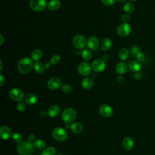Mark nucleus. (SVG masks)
Segmentation results:
<instances>
[{
	"mask_svg": "<svg viewBox=\"0 0 155 155\" xmlns=\"http://www.w3.org/2000/svg\"><path fill=\"white\" fill-rule=\"evenodd\" d=\"M33 67L32 59L29 58H23L19 60L18 64V68L19 71L24 74L29 73Z\"/></svg>",
	"mask_w": 155,
	"mask_h": 155,
	"instance_id": "1",
	"label": "nucleus"
},
{
	"mask_svg": "<svg viewBox=\"0 0 155 155\" xmlns=\"http://www.w3.org/2000/svg\"><path fill=\"white\" fill-rule=\"evenodd\" d=\"M17 151L20 155H31L34 151V146L31 142L24 140L17 146Z\"/></svg>",
	"mask_w": 155,
	"mask_h": 155,
	"instance_id": "2",
	"label": "nucleus"
},
{
	"mask_svg": "<svg viewBox=\"0 0 155 155\" xmlns=\"http://www.w3.org/2000/svg\"><path fill=\"white\" fill-rule=\"evenodd\" d=\"M62 119L66 124L73 122L76 118L77 113L75 110L71 108H68L64 110L62 113Z\"/></svg>",
	"mask_w": 155,
	"mask_h": 155,
	"instance_id": "3",
	"label": "nucleus"
},
{
	"mask_svg": "<svg viewBox=\"0 0 155 155\" xmlns=\"http://www.w3.org/2000/svg\"><path fill=\"white\" fill-rule=\"evenodd\" d=\"M53 137L57 141L64 142L68 137L67 131L61 127H56L52 132Z\"/></svg>",
	"mask_w": 155,
	"mask_h": 155,
	"instance_id": "4",
	"label": "nucleus"
},
{
	"mask_svg": "<svg viewBox=\"0 0 155 155\" xmlns=\"http://www.w3.org/2000/svg\"><path fill=\"white\" fill-rule=\"evenodd\" d=\"M29 5L32 10L41 12L46 8L47 1L46 0H30Z\"/></svg>",
	"mask_w": 155,
	"mask_h": 155,
	"instance_id": "5",
	"label": "nucleus"
},
{
	"mask_svg": "<svg viewBox=\"0 0 155 155\" xmlns=\"http://www.w3.org/2000/svg\"><path fill=\"white\" fill-rule=\"evenodd\" d=\"M73 44L76 48L81 50L86 47L87 41L84 36L82 35H78L73 38Z\"/></svg>",
	"mask_w": 155,
	"mask_h": 155,
	"instance_id": "6",
	"label": "nucleus"
},
{
	"mask_svg": "<svg viewBox=\"0 0 155 155\" xmlns=\"http://www.w3.org/2000/svg\"><path fill=\"white\" fill-rule=\"evenodd\" d=\"M91 65H90L89 63L87 62H82L79 65L78 70L81 76H87L91 73Z\"/></svg>",
	"mask_w": 155,
	"mask_h": 155,
	"instance_id": "7",
	"label": "nucleus"
},
{
	"mask_svg": "<svg viewBox=\"0 0 155 155\" xmlns=\"http://www.w3.org/2000/svg\"><path fill=\"white\" fill-rule=\"evenodd\" d=\"M10 97L15 101H21L24 97V92L19 88H12L9 92Z\"/></svg>",
	"mask_w": 155,
	"mask_h": 155,
	"instance_id": "8",
	"label": "nucleus"
},
{
	"mask_svg": "<svg viewBox=\"0 0 155 155\" xmlns=\"http://www.w3.org/2000/svg\"><path fill=\"white\" fill-rule=\"evenodd\" d=\"M131 31V27L128 23H122L120 24L117 28V34L122 37H125L130 35Z\"/></svg>",
	"mask_w": 155,
	"mask_h": 155,
	"instance_id": "9",
	"label": "nucleus"
},
{
	"mask_svg": "<svg viewBox=\"0 0 155 155\" xmlns=\"http://www.w3.org/2000/svg\"><path fill=\"white\" fill-rule=\"evenodd\" d=\"M105 62L103 59H95L91 64L92 69L96 72H101L105 68Z\"/></svg>",
	"mask_w": 155,
	"mask_h": 155,
	"instance_id": "10",
	"label": "nucleus"
},
{
	"mask_svg": "<svg viewBox=\"0 0 155 155\" xmlns=\"http://www.w3.org/2000/svg\"><path fill=\"white\" fill-rule=\"evenodd\" d=\"M47 87L50 90H55L62 87V81L58 78H52L47 82Z\"/></svg>",
	"mask_w": 155,
	"mask_h": 155,
	"instance_id": "11",
	"label": "nucleus"
},
{
	"mask_svg": "<svg viewBox=\"0 0 155 155\" xmlns=\"http://www.w3.org/2000/svg\"><path fill=\"white\" fill-rule=\"evenodd\" d=\"M100 114L104 117H109L113 115V111L112 108L107 104L102 105L99 108Z\"/></svg>",
	"mask_w": 155,
	"mask_h": 155,
	"instance_id": "12",
	"label": "nucleus"
},
{
	"mask_svg": "<svg viewBox=\"0 0 155 155\" xmlns=\"http://www.w3.org/2000/svg\"><path fill=\"white\" fill-rule=\"evenodd\" d=\"M87 45L92 50H96L99 46V41L97 37L91 36L87 40Z\"/></svg>",
	"mask_w": 155,
	"mask_h": 155,
	"instance_id": "13",
	"label": "nucleus"
},
{
	"mask_svg": "<svg viewBox=\"0 0 155 155\" xmlns=\"http://www.w3.org/2000/svg\"><path fill=\"white\" fill-rule=\"evenodd\" d=\"M134 140L131 137H126L122 140V147L125 150L130 151L133 149L134 147Z\"/></svg>",
	"mask_w": 155,
	"mask_h": 155,
	"instance_id": "14",
	"label": "nucleus"
},
{
	"mask_svg": "<svg viewBox=\"0 0 155 155\" xmlns=\"http://www.w3.org/2000/svg\"><path fill=\"white\" fill-rule=\"evenodd\" d=\"M12 136V132L9 127L4 125L0 128V137L4 140L8 139Z\"/></svg>",
	"mask_w": 155,
	"mask_h": 155,
	"instance_id": "15",
	"label": "nucleus"
},
{
	"mask_svg": "<svg viewBox=\"0 0 155 155\" xmlns=\"http://www.w3.org/2000/svg\"><path fill=\"white\" fill-rule=\"evenodd\" d=\"M38 97L34 93H29L25 97V102L29 105H33L37 103Z\"/></svg>",
	"mask_w": 155,
	"mask_h": 155,
	"instance_id": "16",
	"label": "nucleus"
},
{
	"mask_svg": "<svg viewBox=\"0 0 155 155\" xmlns=\"http://www.w3.org/2000/svg\"><path fill=\"white\" fill-rule=\"evenodd\" d=\"M81 85L82 88L85 90H89L92 88L93 85V80L90 77L85 78L81 82Z\"/></svg>",
	"mask_w": 155,
	"mask_h": 155,
	"instance_id": "17",
	"label": "nucleus"
},
{
	"mask_svg": "<svg viewBox=\"0 0 155 155\" xmlns=\"http://www.w3.org/2000/svg\"><path fill=\"white\" fill-rule=\"evenodd\" d=\"M112 46V41L109 38H104L100 43V47L104 51L109 50Z\"/></svg>",
	"mask_w": 155,
	"mask_h": 155,
	"instance_id": "18",
	"label": "nucleus"
},
{
	"mask_svg": "<svg viewBox=\"0 0 155 155\" xmlns=\"http://www.w3.org/2000/svg\"><path fill=\"white\" fill-rule=\"evenodd\" d=\"M127 65L124 62H119L118 64H117V65H116V67H115V70H116V71L120 75H122L124 73H125L127 71Z\"/></svg>",
	"mask_w": 155,
	"mask_h": 155,
	"instance_id": "19",
	"label": "nucleus"
},
{
	"mask_svg": "<svg viewBox=\"0 0 155 155\" xmlns=\"http://www.w3.org/2000/svg\"><path fill=\"white\" fill-rule=\"evenodd\" d=\"M60 112V108L57 105H53L51 106L48 110V114L51 117H56Z\"/></svg>",
	"mask_w": 155,
	"mask_h": 155,
	"instance_id": "20",
	"label": "nucleus"
},
{
	"mask_svg": "<svg viewBox=\"0 0 155 155\" xmlns=\"http://www.w3.org/2000/svg\"><path fill=\"white\" fill-rule=\"evenodd\" d=\"M70 129L73 133L76 134H79L83 131V126L81 123L75 122H73L70 125Z\"/></svg>",
	"mask_w": 155,
	"mask_h": 155,
	"instance_id": "21",
	"label": "nucleus"
},
{
	"mask_svg": "<svg viewBox=\"0 0 155 155\" xmlns=\"http://www.w3.org/2000/svg\"><path fill=\"white\" fill-rule=\"evenodd\" d=\"M128 68L132 72L137 73L140 70V65L138 61H131L128 64Z\"/></svg>",
	"mask_w": 155,
	"mask_h": 155,
	"instance_id": "22",
	"label": "nucleus"
},
{
	"mask_svg": "<svg viewBox=\"0 0 155 155\" xmlns=\"http://www.w3.org/2000/svg\"><path fill=\"white\" fill-rule=\"evenodd\" d=\"M47 7L50 10H58L61 7V1L59 0H51L48 2Z\"/></svg>",
	"mask_w": 155,
	"mask_h": 155,
	"instance_id": "23",
	"label": "nucleus"
},
{
	"mask_svg": "<svg viewBox=\"0 0 155 155\" xmlns=\"http://www.w3.org/2000/svg\"><path fill=\"white\" fill-rule=\"evenodd\" d=\"M34 68L35 70L39 74H41L44 72L45 70V66L40 61H36L34 63Z\"/></svg>",
	"mask_w": 155,
	"mask_h": 155,
	"instance_id": "24",
	"label": "nucleus"
},
{
	"mask_svg": "<svg viewBox=\"0 0 155 155\" xmlns=\"http://www.w3.org/2000/svg\"><path fill=\"white\" fill-rule=\"evenodd\" d=\"M31 59L33 61H38L42 56V52L39 49H36L33 51L31 54Z\"/></svg>",
	"mask_w": 155,
	"mask_h": 155,
	"instance_id": "25",
	"label": "nucleus"
},
{
	"mask_svg": "<svg viewBox=\"0 0 155 155\" xmlns=\"http://www.w3.org/2000/svg\"><path fill=\"white\" fill-rule=\"evenodd\" d=\"M33 144L34 147H35L36 148H37L38 150H42L46 146V143H45V141L42 139H36V140H34Z\"/></svg>",
	"mask_w": 155,
	"mask_h": 155,
	"instance_id": "26",
	"label": "nucleus"
},
{
	"mask_svg": "<svg viewBox=\"0 0 155 155\" xmlns=\"http://www.w3.org/2000/svg\"><path fill=\"white\" fill-rule=\"evenodd\" d=\"M129 54H130L129 51L126 48H122L120 49V50L119 51V58L122 60H126L128 58Z\"/></svg>",
	"mask_w": 155,
	"mask_h": 155,
	"instance_id": "27",
	"label": "nucleus"
},
{
	"mask_svg": "<svg viewBox=\"0 0 155 155\" xmlns=\"http://www.w3.org/2000/svg\"><path fill=\"white\" fill-rule=\"evenodd\" d=\"M124 10L127 13H131L134 10V5L131 2H127L124 5Z\"/></svg>",
	"mask_w": 155,
	"mask_h": 155,
	"instance_id": "28",
	"label": "nucleus"
},
{
	"mask_svg": "<svg viewBox=\"0 0 155 155\" xmlns=\"http://www.w3.org/2000/svg\"><path fill=\"white\" fill-rule=\"evenodd\" d=\"M82 58L85 60H90L91 59L93 56V53L91 50L88 49H85L81 53Z\"/></svg>",
	"mask_w": 155,
	"mask_h": 155,
	"instance_id": "29",
	"label": "nucleus"
},
{
	"mask_svg": "<svg viewBox=\"0 0 155 155\" xmlns=\"http://www.w3.org/2000/svg\"><path fill=\"white\" fill-rule=\"evenodd\" d=\"M41 155H56V149L53 147H49L42 151Z\"/></svg>",
	"mask_w": 155,
	"mask_h": 155,
	"instance_id": "30",
	"label": "nucleus"
},
{
	"mask_svg": "<svg viewBox=\"0 0 155 155\" xmlns=\"http://www.w3.org/2000/svg\"><path fill=\"white\" fill-rule=\"evenodd\" d=\"M12 140L16 143H20L22 140V136L19 133H15L12 136Z\"/></svg>",
	"mask_w": 155,
	"mask_h": 155,
	"instance_id": "31",
	"label": "nucleus"
},
{
	"mask_svg": "<svg viewBox=\"0 0 155 155\" xmlns=\"http://www.w3.org/2000/svg\"><path fill=\"white\" fill-rule=\"evenodd\" d=\"M61 61V57L58 54H55L52 56L50 59V64H53V65H56Z\"/></svg>",
	"mask_w": 155,
	"mask_h": 155,
	"instance_id": "32",
	"label": "nucleus"
},
{
	"mask_svg": "<svg viewBox=\"0 0 155 155\" xmlns=\"http://www.w3.org/2000/svg\"><path fill=\"white\" fill-rule=\"evenodd\" d=\"M61 90L64 93H65L66 94L70 93L72 91V88H71V86L68 85V84L62 85V87H61Z\"/></svg>",
	"mask_w": 155,
	"mask_h": 155,
	"instance_id": "33",
	"label": "nucleus"
},
{
	"mask_svg": "<svg viewBox=\"0 0 155 155\" xmlns=\"http://www.w3.org/2000/svg\"><path fill=\"white\" fill-rule=\"evenodd\" d=\"M16 108H17V110L20 111V112H22L24 111L26 109V105L25 104L22 102H19L17 105H16Z\"/></svg>",
	"mask_w": 155,
	"mask_h": 155,
	"instance_id": "34",
	"label": "nucleus"
},
{
	"mask_svg": "<svg viewBox=\"0 0 155 155\" xmlns=\"http://www.w3.org/2000/svg\"><path fill=\"white\" fill-rule=\"evenodd\" d=\"M136 58L138 62H143L145 59V55L143 53L139 51L136 54Z\"/></svg>",
	"mask_w": 155,
	"mask_h": 155,
	"instance_id": "35",
	"label": "nucleus"
},
{
	"mask_svg": "<svg viewBox=\"0 0 155 155\" xmlns=\"http://www.w3.org/2000/svg\"><path fill=\"white\" fill-rule=\"evenodd\" d=\"M130 51L132 54H136L138 52L140 51V49L137 45H132L130 47Z\"/></svg>",
	"mask_w": 155,
	"mask_h": 155,
	"instance_id": "36",
	"label": "nucleus"
},
{
	"mask_svg": "<svg viewBox=\"0 0 155 155\" xmlns=\"http://www.w3.org/2000/svg\"><path fill=\"white\" fill-rule=\"evenodd\" d=\"M102 4L107 6H110L114 4L116 2V0H101Z\"/></svg>",
	"mask_w": 155,
	"mask_h": 155,
	"instance_id": "37",
	"label": "nucleus"
},
{
	"mask_svg": "<svg viewBox=\"0 0 155 155\" xmlns=\"http://www.w3.org/2000/svg\"><path fill=\"white\" fill-rule=\"evenodd\" d=\"M121 19L124 22V23H127L130 20V18L128 15L124 14V15H122V16L121 18Z\"/></svg>",
	"mask_w": 155,
	"mask_h": 155,
	"instance_id": "38",
	"label": "nucleus"
},
{
	"mask_svg": "<svg viewBox=\"0 0 155 155\" xmlns=\"http://www.w3.org/2000/svg\"><path fill=\"white\" fill-rule=\"evenodd\" d=\"M142 77V75L139 72H137L135 73V74L134 75V78L136 80H139Z\"/></svg>",
	"mask_w": 155,
	"mask_h": 155,
	"instance_id": "39",
	"label": "nucleus"
},
{
	"mask_svg": "<svg viewBox=\"0 0 155 155\" xmlns=\"http://www.w3.org/2000/svg\"><path fill=\"white\" fill-rule=\"evenodd\" d=\"M0 81H1V86H2V85H3V84H4V82H5V78L4 77V76H3V74H0Z\"/></svg>",
	"mask_w": 155,
	"mask_h": 155,
	"instance_id": "40",
	"label": "nucleus"
},
{
	"mask_svg": "<svg viewBox=\"0 0 155 155\" xmlns=\"http://www.w3.org/2000/svg\"><path fill=\"white\" fill-rule=\"evenodd\" d=\"M35 137V134H30V135L28 136V140L30 141V142H32V141L34 140Z\"/></svg>",
	"mask_w": 155,
	"mask_h": 155,
	"instance_id": "41",
	"label": "nucleus"
},
{
	"mask_svg": "<svg viewBox=\"0 0 155 155\" xmlns=\"http://www.w3.org/2000/svg\"><path fill=\"white\" fill-rule=\"evenodd\" d=\"M117 81L119 83H122L124 81V77L122 75H119L117 78Z\"/></svg>",
	"mask_w": 155,
	"mask_h": 155,
	"instance_id": "42",
	"label": "nucleus"
},
{
	"mask_svg": "<svg viewBox=\"0 0 155 155\" xmlns=\"http://www.w3.org/2000/svg\"><path fill=\"white\" fill-rule=\"evenodd\" d=\"M47 113H47V112H46V111H45V110H42V111H41V113H40V115H41V117H45Z\"/></svg>",
	"mask_w": 155,
	"mask_h": 155,
	"instance_id": "43",
	"label": "nucleus"
},
{
	"mask_svg": "<svg viewBox=\"0 0 155 155\" xmlns=\"http://www.w3.org/2000/svg\"><path fill=\"white\" fill-rule=\"evenodd\" d=\"M102 59H103L104 61H108V59H109V56H108V55H107V54L104 55V56H103V58H102Z\"/></svg>",
	"mask_w": 155,
	"mask_h": 155,
	"instance_id": "44",
	"label": "nucleus"
},
{
	"mask_svg": "<svg viewBox=\"0 0 155 155\" xmlns=\"http://www.w3.org/2000/svg\"><path fill=\"white\" fill-rule=\"evenodd\" d=\"M0 36H1V41L0 44H1V45H2V43H3V42H4V38H3V36H2L1 34L0 35Z\"/></svg>",
	"mask_w": 155,
	"mask_h": 155,
	"instance_id": "45",
	"label": "nucleus"
},
{
	"mask_svg": "<svg viewBox=\"0 0 155 155\" xmlns=\"http://www.w3.org/2000/svg\"><path fill=\"white\" fill-rule=\"evenodd\" d=\"M117 1H118L119 3H124V2H125L126 0H117Z\"/></svg>",
	"mask_w": 155,
	"mask_h": 155,
	"instance_id": "46",
	"label": "nucleus"
},
{
	"mask_svg": "<svg viewBox=\"0 0 155 155\" xmlns=\"http://www.w3.org/2000/svg\"><path fill=\"white\" fill-rule=\"evenodd\" d=\"M65 128H69L68 124H65Z\"/></svg>",
	"mask_w": 155,
	"mask_h": 155,
	"instance_id": "47",
	"label": "nucleus"
},
{
	"mask_svg": "<svg viewBox=\"0 0 155 155\" xmlns=\"http://www.w3.org/2000/svg\"><path fill=\"white\" fill-rule=\"evenodd\" d=\"M0 62H1V70H2V61H1V60L0 61Z\"/></svg>",
	"mask_w": 155,
	"mask_h": 155,
	"instance_id": "48",
	"label": "nucleus"
},
{
	"mask_svg": "<svg viewBox=\"0 0 155 155\" xmlns=\"http://www.w3.org/2000/svg\"><path fill=\"white\" fill-rule=\"evenodd\" d=\"M56 155H63V154H61V153H58V154H56Z\"/></svg>",
	"mask_w": 155,
	"mask_h": 155,
	"instance_id": "49",
	"label": "nucleus"
},
{
	"mask_svg": "<svg viewBox=\"0 0 155 155\" xmlns=\"http://www.w3.org/2000/svg\"><path fill=\"white\" fill-rule=\"evenodd\" d=\"M130 1H137V0H130Z\"/></svg>",
	"mask_w": 155,
	"mask_h": 155,
	"instance_id": "50",
	"label": "nucleus"
}]
</instances>
